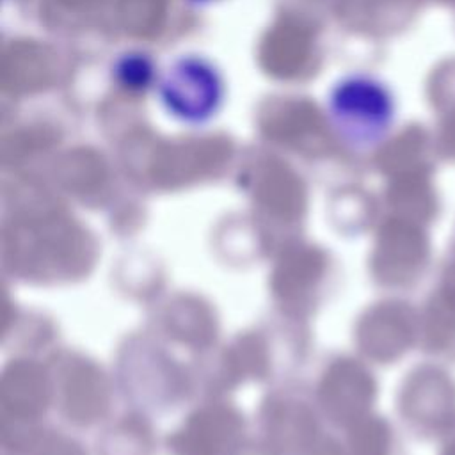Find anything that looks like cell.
<instances>
[{
  "label": "cell",
  "mask_w": 455,
  "mask_h": 455,
  "mask_svg": "<svg viewBox=\"0 0 455 455\" xmlns=\"http://www.w3.org/2000/svg\"><path fill=\"white\" fill-rule=\"evenodd\" d=\"M116 75L119 82L130 89H140L149 85L153 80L151 60L140 53H128L119 59L116 66Z\"/></svg>",
  "instance_id": "cell-3"
},
{
  "label": "cell",
  "mask_w": 455,
  "mask_h": 455,
  "mask_svg": "<svg viewBox=\"0 0 455 455\" xmlns=\"http://www.w3.org/2000/svg\"><path fill=\"white\" fill-rule=\"evenodd\" d=\"M190 2H194V4H204V2H212V0H190Z\"/></svg>",
  "instance_id": "cell-4"
},
{
  "label": "cell",
  "mask_w": 455,
  "mask_h": 455,
  "mask_svg": "<svg viewBox=\"0 0 455 455\" xmlns=\"http://www.w3.org/2000/svg\"><path fill=\"white\" fill-rule=\"evenodd\" d=\"M160 98L165 108L183 123L201 124L222 101V80L204 59L183 55L162 75Z\"/></svg>",
  "instance_id": "cell-2"
},
{
  "label": "cell",
  "mask_w": 455,
  "mask_h": 455,
  "mask_svg": "<svg viewBox=\"0 0 455 455\" xmlns=\"http://www.w3.org/2000/svg\"><path fill=\"white\" fill-rule=\"evenodd\" d=\"M329 117L343 142L355 149H370L391 132L396 101L391 89L377 76L348 75L329 96Z\"/></svg>",
  "instance_id": "cell-1"
}]
</instances>
